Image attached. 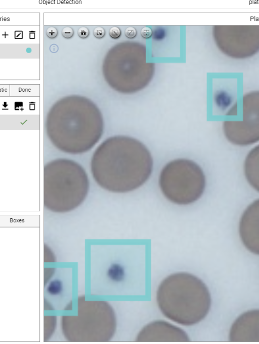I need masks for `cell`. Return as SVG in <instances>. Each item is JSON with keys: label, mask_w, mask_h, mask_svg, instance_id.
<instances>
[{"label": "cell", "mask_w": 259, "mask_h": 344, "mask_svg": "<svg viewBox=\"0 0 259 344\" xmlns=\"http://www.w3.org/2000/svg\"><path fill=\"white\" fill-rule=\"evenodd\" d=\"M244 172L249 185L259 192V144L247 154L244 163Z\"/></svg>", "instance_id": "obj_10"}, {"label": "cell", "mask_w": 259, "mask_h": 344, "mask_svg": "<svg viewBox=\"0 0 259 344\" xmlns=\"http://www.w3.org/2000/svg\"><path fill=\"white\" fill-rule=\"evenodd\" d=\"M125 34L127 37L133 39L136 36L137 31L135 28L129 27L125 29Z\"/></svg>", "instance_id": "obj_13"}, {"label": "cell", "mask_w": 259, "mask_h": 344, "mask_svg": "<svg viewBox=\"0 0 259 344\" xmlns=\"http://www.w3.org/2000/svg\"><path fill=\"white\" fill-rule=\"evenodd\" d=\"M141 34L144 38L148 39L152 35V30L149 27H145L142 29Z\"/></svg>", "instance_id": "obj_16"}, {"label": "cell", "mask_w": 259, "mask_h": 344, "mask_svg": "<svg viewBox=\"0 0 259 344\" xmlns=\"http://www.w3.org/2000/svg\"><path fill=\"white\" fill-rule=\"evenodd\" d=\"M91 172L103 188L114 193L134 190L150 177L153 167L151 154L141 141L117 135L105 140L95 151Z\"/></svg>", "instance_id": "obj_1"}, {"label": "cell", "mask_w": 259, "mask_h": 344, "mask_svg": "<svg viewBox=\"0 0 259 344\" xmlns=\"http://www.w3.org/2000/svg\"><path fill=\"white\" fill-rule=\"evenodd\" d=\"M161 192L171 202L186 205L197 201L203 195L206 178L196 163L186 159L174 160L167 163L159 174Z\"/></svg>", "instance_id": "obj_4"}, {"label": "cell", "mask_w": 259, "mask_h": 344, "mask_svg": "<svg viewBox=\"0 0 259 344\" xmlns=\"http://www.w3.org/2000/svg\"><path fill=\"white\" fill-rule=\"evenodd\" d=\"M109 35L112 39H118L121 35V31L118 27H113L109 30Z\"/></svg>", "instance_id": "obj_12"}, {"label": "cell", "mask_w": 259, "mask_h": 344, "mask_svg": "<svg viewBox=\"0 0 259 344\" xmlns=\"http://www.w3.org/2000/svg\"><path fill=\"white\" fill-rule=\"evenodd\" d=\"M229 338L231 342H259V310L240 315L231 326Z\"/></svg>", "instance_id": "obj_9"}, {"label": "cell", "mask_w": 259, "mask_h": 344, "mask_svg": "<svg viewBox=\"0 0 259 344\" xmlns=\"http://www.w3.org/2000/svg\"><path fill=\"white\" fill-rule=\"evenodd\" d=\"M239 232L245 248L259 255V199L244 210L240 219Z\"/></svg>", "instance_id": "obj_8"}, {"label": "cell", "mask_w": 259, "mask_h": 344, "mask_svg": "<svg viewBox=\"0 0 259 344\" xmlns=\"http://www.w3.org/2000/svg\"><path fill=\"white\" fill-rule=\"evenodd\" d=\"M62 284L60 281L55 280L50 284L48 290L51 294L58 295L62 291Z\"/></svg>", "instance_id": "obj_11"}, {"label": "cell", "mask_w": 259, "mask_h": 344, "mask_svg": "<svg viewBox=\"0 0 259 344\" xmlns=\"http://www.w3.org/2000/svg\"><path fill=\"white\" fill-rule=\"evenodd\" d=\"M46 33L48 37L53 39L57 35L58 31L56 28L50 27L48 28Z\"/></svg>", "instance_id": "obj_17"}, {"label": "cell", "mask_w": 259, "mask_h": 344, "mask_svg": "<svg viewBox=\"0 0 259 344\" xmlns=\"http://www.w3.org/2000/svg\"><path fill=\"white\" fill-rule=\"evenodd\" d=\"M62 34L64 37L69 39L73 36V30L70 27H66L63 29Z\"/></svg>", "instance_id": "obj_14"}, {"label": "cell", "mask_w": 259, "mask_h": 344, "mask_svg": "<svg viewBox=\"0 0 259 344\" xmlns=\"http://www.w3.org/2000/svg\"><path fill=\"white\" fill-rule=\"evenodd\" d=\"M89 181L83 168L74 161L58 159L44 167V205L55 212H66L84 201Z\"/></svg>", "instance_id": "obj_3"}, {"label": "cell", "mask_w": 259, "mask_h": 344, "mask_svg": "<svg viewBox=\"0 0 259 344\" xmlns=\"http://www.w3.org/2000/svg\"><path fill=\"white\" fill-rule=\"evenodd\" d=\"M50 50L52 53H56L58 50V47L56 44L52 45L50 47Z\"/></svg>", "instance_id": "obj_19"}, {"label": "cell", "mask_w": 259, "mask_h": 344, "mask_svg": "<svg viewBox=\"0 0 259 344\" xmlns=\"http://www.w3.org/2000/svg\"><path fill=\"white\" fill-rule=\"evenodd\" d=\"M156 301L162 314L181 325L198 323L207 315L211 299L205 284L197 276L186 272L169 275L160 283Z\"/></svg>", "instance_id": "obj_2"}, {"label": "cell", "mask_w": 259, "mask_h": 344, "mask_svg": "<svg viewBox=\"0 0 259 344\" xmlns=\"http://www.w3.org/2000/svg\"><path fill=\"white\" fill-rule=\"evenodd\" d=\"M105 30L101 27H97L94 30V35L97 38H102L105 35Z\"/></svg>", "instance_id": "obj_15"}, {"label": "cell", "mask_w": 259, "mask_h": 344, "mask_svg": "<svg viewBox=\"0 0 259 344\" xmlns=\"http://www.w3.org/2000/svg\"><path fill=\"white\" fill-rule=\"evenodd\" d=\"M78 34L81 38H86L89 34V30L85 27H81L78 30Z\"/></svg>", "instance_id": "obj_18"}, {"label": "cell", "mask_w": 259, "mask_h": 344, "mask_svg": "<svg viewBox=\"0 0 259 344\" xmlns=\"http://www.w3.org/2000/svg\"><path fill=\"white\" fill-rule=\"evenodd\" d=\"M224 134L231 143L245 146L259 142V91L243 95L226 113Z\"/></svg>", "instance_id": "obj_6"}, {"label": "cell", "mask_w": 259, "mask_h": 344, "mask_svg": "<svg viewBox=\"0 0 259 344\" xmlns=\"http://www.w3.org/2000/svg\"><path fill=\"white\" fill-rule=\"evenodd\" d=\"M136 342H189L187 333L182 328L163 320L150 322L138 333Z\"/></svg>", "instance_id": "obj_7"}, {"label": "cell", "mask_w": 259, "mask_h": 344, "mask_svg": "<svg viewBox=\"0 0 259 344\" xmlns=\"http://www.w3.org/2000/svg\"><path fill=\"white\" fill-rule=\"evenodd\" d=\"M102 118L48 119L47 133L60 150L72 154L88 151L99 140L103 132Z\"/></svg>", "instance_id": "obj_5"}]
</instances>
